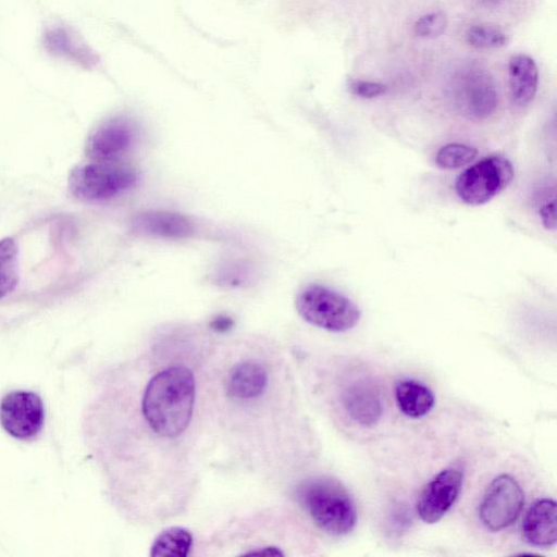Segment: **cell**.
I'll list each match as a JSON object with an SVG mask.
<instances>
[{"mask_svg":"<svg viewBox=\"0 0 557 557\" xmlns=\"http://www.w3.org/2000/svg\"><path fill=\"white\" fill-rule=\"evenodd\" d=\"M194 373L184 366L168 367L147 383L141 411L149 428L160 436L173 438L187 429L194 412Z\"/></svg>","mask_w":557,"mask_h":557,"instance_id":"obj_1","label":"cell"},{"mask_svg":"<svg viewBox=\"0 0 557 557\" xmlns=\"http://www.w3.org/2000/svg\"><path fill=\"white\" fill-rule=\"evenodd\" d=\"M297 498L313 522L329 534L345 535L356 525L355 503L334 479L314 478L302 482L297 488Z\"/></svg>","mask_w":557,"mask_h":557,"instance_id":"obj_2","label":"cell"},{"mask_svg":"<svg viewBox=\"0 0 557 557\" xmlns=\"http://www.w3.org/2000/svg\"><path fill=\"white\" fill-rule=\"evenodd\" d=\"M447 94L453 108L463 117L481 121L491 116L498 104L495 81L482 64L471 61L456 69Z\"/></svg>","mask_w":557,"mask_h":557,"instance_id":"obj_3","label":"cell"},{"mask_svg":"<svg viewBox=\"0 0 557 557\" xmlns=\"http://www.w3.org/2000/svg\"><path fill=\"white\" fill-rule=\"evenodd\" d=\"M299 315L308 323L331 332H345L357 325L361 312L345 295L322 285L304 288L297 299Z\"/></svg>","mask_w":557,"mask_h":557,"instance_id":"obj_4","label":"cell"},{"mask_svg":"<svg viewBox=\"0 0 557 557\" xmlns=\"http://www.w3.org/2000/svg\"><path fill=\"white\" fill-rule=\"evenodd\" d=\"M137 180V173L129 166L94 161L72 170L69 188L81 200L102 201L132 188Z\"/></svg>","mask_w":557,"mask_h":557,"instance_id":"obj_5","label":"cell"},{"mask_svg":"<svg viewBox=\"0 0 557 557\" xmlns=\"http://www.w3.org/2000/svg\"><path fill=\"white\" fill-rule=\"evenodd\" d=\"M513 180L510 161L502 156L481 159L456 180L455 190L459 199L470 206L488 202Z\"/></svg>","mask_w":557,"mask_h":557,"instance_id":"obj_6","label":"cell"},{"mask_svg":"<svg viewBox=\"0 0 557 557\" xmlns=\"http://www.w3.org/2000/svg\"><path fill=\"white\" fill-rule=\"evenodd\" d=\"M524 494L520 484L509 474H500L487 486L479 508L485 528L500 531L511 525L520 516Z\"/></svg>","mask_w":557,"mask_h":557,"instance_id":"obj_7","label":"cell"},{"mask_svg":"<svg viewBox=\"0 0 557 557\" xmlns=\"http://www.w3.org/2000/svg\"><path fill=\"white\" fill-rule=\"evenodd\" d=\"M45 422L41 398L30 391H13L0 403V423L8 434L17 440H32Z\"/></svg>","mask_w":557,"mask_h":557,"instance_id":"obj_8","label":"cell"},{"mask_svg":"<svg viewBox=\"0 0 557 557\" xmlns=\"http://www.w3.org/2000/svg\"><path fill=\"white\" fill-rule=\"evenodd\" d=\"M463 475L461 465H451L424 486L417 503L418 515L424 522L435 523L445 516L461 491Z\"/></svg>","mask_w":557,"mask_h":557,"instance_id":"obj_9","label":"cell"},{"mask_svg":"<svg viewBox=\"0 0 557 557\" xmlns=\"http://www.w3.org/2000/svg\"><path fill=\"white\" fill-rule=\"evenodd\" d=\"M136 127L125 117H113L99 125L89 136L86 154L96 162H113L134 144Z\"/></svg>","mask_w":557,"mask_h":557,"instance_id":"obj_10","label":"cell"},{"mask_svg":"<svg viewBox=\"0 0 557 557\" xmlns=\"http://www.w3.org/2000/svg\"><path fill=\"white\" fill-rule=\"evenodd\" d=\"M132 226L139 234L168 239L187 238L195 233V225L186 215L161 210L136 214Z\"/></svg>","mask_w":557,"mask_h":557,"instance_id":"obj_11","label":"cell"},{"mask_svg":"<svg viewBox=\"0 0 557 557\" xmlns=\"http://www.w3.org/2000/svg\"><path fill=\"white\" fill-rule=\"evenodd\" d=\"M525 542L537 547H549L557 539L556 503L550 498L537 499L529 508L522 521Z\"/></svg>","mask_w":557,"mask_h":557,"instance_id":"obj_12","label":"cell"},{"mask_svg":"<svg viewBox=\"0 0 557 557\" xmlns=\"http://www.w3.org/2000/svg\"><path fill=\"white\" fill-rule=\"evenodd\" d=\"M44 46L52 55L84 69H92L98 62L96 53L87 44L64 26L47 29L44 34Z\"/></svg>","mask_w":557,"mask_h":557,"instance_id":"obj_13","label":"cell"},{"mask_svg":"<svg viewBox=\"0 0 557 557\" xmlns=\"http://www.w3.org/2000/svg\"><path fill=\"white\" fill-rule=\"evenodd\" d=\"M269 384L267 368L255 360L235 364L226 381V392L232 399L249 401L262 396Z\"/></svg>","mask_w":557,"mask_h":557,"instance_id":"obj_14","label":"cell"},{"mask_svg":"<svg viewBox=\"0 0 557 557\" xmlns=\"http://www.w3.org/2000/svg\"><path fill=\"white\" fill-rule=\"evenodd\" d=\"M342 401L347 414L363 426L375 424L383 412L379 392L367 383L348 386L343 393Z\"/></svg>","mask_w":557,"mask_h":557,"instance_id":"obj_15","label":"cell"},{"mask_svg":"<svg viewBox=\"0 0 557 557\" xmlns=\"http://www.w3.org/2000/svg\"><path fill=\"white\" fill-rule=\"evenodd\" d=\"M509 96L517 107L528 106L535 97L539 72L535 61L525 53L512 55L508 63Z\"/></svg>","mask_w":557,"mask_h":557,"instance_id":"obj_16","label":"cell"},{"mask_svg":"<svg viewBox=\"0 0 557 557\" xmlns=\"http://www.w3.org/2000/svg\"><path fill=\"white\" fill-rule=\"evenodd\" d=\"M395 397L400 411L413 419L428 414L435 404L432 391L416 380L398 382L395 388Z\"/></svg>","mask_w":557,"mask_h":557,"instance_id":"obj_17","label":"cell"},{"mask_svg":"<svg viewBox=\"0 0 557 557\" xmlns=\"http://www.w3.org/2000/svg\"><path fill=\"white\" fill-rule=\"evenodd\" d=\"M193 535L181 527H172L162 531L153 541L150 555L161 557H184L189 554Z\"/></svg>","mask_w":557,"mask_h":557,"instance_id":"obj_18","label":"cell"},{"mask_svg":"<svg viewBox=\"0 0 557 557\" xmlns=\"http://www.w3.org/2000/svg\"><path fill=\"white\" fill-rule=\"evenodd\" d=\"M18 283V250L11 237L0 240V299L11 293Z\"/></svg>","mask_w":557,"mask_h":557,"instance_id":"obj_19","label":"cell"},{"mask_svg":"<svg viewBox=\"0 0 557 557\" xmlns=\"http://www.w3.org/2000/svg\"><path fill=\"white\" fill-rule=\"evenodd\" d=\"M466 41L475 49L488 50L504 47L508 41V37L498 26L480 23L468 27Z\"/></svg>","mask_w":557,"mask_h":557,"instance_id":"obj_20","label":"cell"},{"mask_svg":"<svg viewBox=\"0 0 557 557\" xmlns=\"http://www.w3.org/2000/svg\"><path fill=\"white\" fill-rule=\"evenodd\" d=\"M476 156V148L465 144L450 143L438 149L435 162L441 169L451 170L470 163Z\"/></svg>","mask_w":557,"mask_h":557,"instance_id":"obj_21","label":"cell"},{"mask_svg":"<svg viewBox=\"0 0 557 557\" xmlns=\"http://www.w3.org/2000/svg\"><path fill=\"white\" fill-rule=\"evenodd\" d=\"M447 26V17L443 11H433L420 16L413 24V33L424 39L441 36Z\"/></svg>","mask_w":557,"mask_h":557,"instance_id":"obj_22","label":"cell"},{"mask_svg":"<svg viewBox=\"0 0 557 557\" xmlns=\"http://www.w3.org/2000/svg\"><path fill=\"white\" fill-rule=\"evenodd\" d=\"M350 91L360 98L372 99L384 95L387 90L386 85L364 79H354L349 83Z\"/></svg>","mask_w":557,"mask_h":557,"instance_id":"obj_23","label":"cell"},{"mask_svg":"<svg viewBox=\"0 0 557 557\" xmlns=\"http://www.w3.org/2000/svg\"><path fill=\"white\" fill-rule=\"evenodd\" d=\"M539 216L546 230L554 231L556 228V210L555 197L544 199L539 207Z\"/></svg>","mask_w":557,"mask_h":557,"instance_id":"obj_24","label":"cell"},{"mask_svg":"<svg viewBox=\"0 0 557 557\" xmlns=\"http://www.w3.org/2000/svg\"><path fill=\"white\" fill-rule=\"evenodd\" d=\"M479 7L486 10H494L503 7L509 0H473Z\"/></svg>","mask_w":557,"mask_h":557,"instance_id":"obj_25","label":"cell"}]
</instances>
